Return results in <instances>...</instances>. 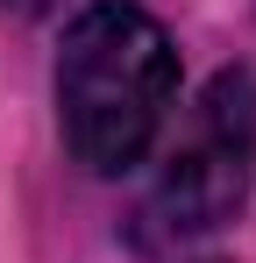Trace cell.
<instances>
[{"label":"cell","mask_w":256,"mask_h":263,"mask_svg":"<svg viewBox=\"0 0 256 263\" xmlns=\"http://www.w3.org/2000/svg\"><path fill=\"white\" fill-rule=\"evenodd\" d=\"M171 92H178L171 36L135 0H100L64 29L57 114H64V142L85 171L100 178L135 171L171 114Z\"/></svg>","instance_id":"obj_1"},{"label":"cell","mask_w":256,"mask_h":263,"mask_svg":"<svg viewBox=\"0 0 256 263\" xmlns=\"http://www.w3.org/2000/svg\"><path fill=\"white\" fill-rule=\"evenodd\" d=\"M249 178H256V79L221 71L207 86V100L192 107L185 135L171 142L157 192L142 199V242L164 249V242L213 235L249 199Z\"/></svg>","instance_id":"obj_2"},{"label":"cell","mask_w":256,"mask_h":263,"mask_svg":"<svg viewBox=\"0 0 256 263\" xmlns=\"http://www.w3.org/2000/svg\"><path fill=\"white\" fill-rule=\"evenodd\" d=\"M0 7H7V14H43L50 0H0Z\"/></svg>","instance_id":"obj_3"}]
</instances>
